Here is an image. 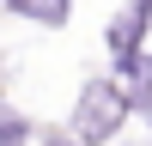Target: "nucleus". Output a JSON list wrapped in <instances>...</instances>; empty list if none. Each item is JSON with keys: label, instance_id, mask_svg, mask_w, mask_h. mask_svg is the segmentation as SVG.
<instances>
[{"label": "nucleus", "instance_id": "nucleus-2", "mask_svg": "<svg viewBox=\"0 0 152 146\" xmlns=\"http://www.w3.org/2000/svg\"><path fill=\"white\" fill-rule=\"evenodd\" d=\"M140 24H146V6H128L116 18V36H110V43H116V55L122 61H134V43H140Z\"/></svg>", "mask_w": 152, "mask_h": 146}, {"label": "nucleus", "instance_id": "nucleus-1", "mask_svg": "<svg viewBox=\"0 0 152 146\" xmlns=\"http://www.w3.org/2000/svg\"><path fill=\"white\" fill-rule=\"evenodd\" d=\"M122 116H128V91H122L116 79H97V85H85V97H79V140L85 146H97V140H110V134L122 128ZM73 140V146H79Z\"/></svg>", "mask_w": 152, "mask_h": 146}, {"label": "nucleus", "instance_id": "nucleus-3", "mask_svg": "<svg viewBox=\"0 0 152 146\" xmlns=\"http://www.w3.org/2000/svg\"><path fill=\"white\" fill-rule=\"evenodd\" d=\"M0 146H24V122L18 116H0Z\"/></svg>", "mask_w": 152, "mask_h": 146}, {"label": "nucleus", "instance_id": "nucleus-4", "mask_svg": "<svg viewBox=\"0 0 152 146\" xmlns=\"http://www.w3.org/2000/svg\"><path fill=\"white\" fill-rule=\"evenodd\" d=\"M18 12H31V18H43V24H55V18H61L67 6H18Z\"/></svg>", "mask_w": 152, "mask_h": 146}, {"label": "nucleus", "instance_id": "nucleus-5", "mask_svg": "<svg viewBox=\"0 0 152 146\" xmlns=\"http://www.w3.org/2000/svg\"><path fill=\"white\" fill-rule=\"evenodd\" d=\"M49 146H73V140H67V134H61V140H49Z\"/></svg>", "mask_w": 152, "mask_h": 146}]
</instances>
